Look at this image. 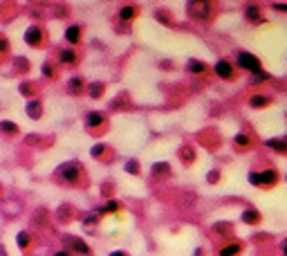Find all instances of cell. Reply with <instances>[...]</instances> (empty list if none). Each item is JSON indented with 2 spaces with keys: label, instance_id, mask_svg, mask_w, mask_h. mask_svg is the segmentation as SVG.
Masks as SVG:
<instances>
[{
  "label": "cell",
  "instance_id": "obj_1",
  "mask_svg": "<svg viewBox=\"0 0 287 256\" xmlns=\"http://www.w3.org/2000/svg\"><path fill=\"white\" fill-rule=\"evenodd\" d=\"M189 14L198 20H206L211 16V2L209 0H189V5H186Z\"/></svg>",
  "mask_w": 287,
  "mask_h": 256
},
{
  "label": "cell",
  "instance_id": "obj_2",
  "mask_svg": "<svg viewBox=\"0 0 287 256\" xmlns=\"http://www.w3.org/2000/svg\"><path fill=\"white\" fill-rule=\"evenodd\" d=\"M56 175H59L61 180H65V182H77L79 175H81V164H79V162H65V164L59 166Z\"/></svg>",
  "mask_w": 287,
  "mask_h": 256
},
{
  "label": "cell",
  "instance_id": "obj_3",
  "mask_svg": "<svg viewBox=\"0 0 287 256\" xmlns=\"http://www.w3.org/2000/svg\"><path fill=\"white\" fill-rule=\"evenodd\" d=\"M238 63H240V68H245V70L260 72V63H258V58L253 56V54H249V52H240L238 54Z\"/></svg>",
  "mask_w": 287,
  "mask_h": 256
},
{
  "label": "cell",
  "instance_id": "obj_4",
  "mask_svg": "<svg viewBox=\"0 0 287 256\" xmlns=\"http://www.w3.org/2000/svg\"><path fill=\"white\" fill-rule=\"evenodd\" d=\"M63 243H65V245H68L72 252H77V254H90V247L85 245V243H83L81 238H77V236H65Z\"/></svg>",
  "mask_w": 287,
  "mask_h": 256
},
{
  "label": "cell",
  "instance_id": "obj_5",
  "mask_svg": "<svg viewBox=\"0 0 287 256\" xmlns=\"http://www.w3.org/2000/svg\"><path fill=\"white\" fill-rule=\"evenodd\" d=\"M215 74H218V77H222V79H229L231 74H234V68H231V63H229V61L215 63Z\"/></svg>",
  "mask_w": 287,
  "mask_h": 256
},
{
  "label": "cell",
  "instance_id": "obj_6",
  "mask_svg": "<svg viewBox=\"0 0 287 256\" xmlns=\"http://www.w3.org/2000/svg\"><path fill=\"white\" fill-rule=\"evenodd\" d=\"M25 41L30 45H39L41 41H43V34H41V29L39 27H30L27 32H25Z\"/></svg>",
  "mask_w": 287,
  "mask_h": 256
},
{
  "label": "cell",
  "instance_id": "obj_7",
  "mask_svg": "<svg viewBox=\"0 0 287 256\" xmlns=\"http://www.w3.org/2000/svg\"><path fill=\"white\" fill-rule=\"evenodd\" d=\"M258 180H260V184H276L278 175L276 171H263V173H258Z\"/></svg>",
  "mask_w": 287,
  "mask_h": 256
},
{
  "label": "cell",
  "instance_id": "obj_8",
  "mask_svg": "<svg viewBox=\"0 0 287 256\" xmlns=\"http://www.w3.org/2000/svg\"><path fill=\"white\" fill-rule=\"evenodd\" d=\"M27 115L32 117V119H39L41 115H43V108H41L39 102H30L27 103Z\"/></svg>",
  "mask_w": 287,
  "mask_h": 256
},
{
  "label": "cell",
  "instance_id": "obj_9",
  "mask_svg": "<svg viewBox=\"0 0 287 256\" xmlns=\"http://www.w3.org/2000/svg\"><path fill=\"white\" fill-rule=\"evenodd\" d=\"M85 124H88L90 128H97V126L103 124V115L101 112H90V115L85 117Z\"/></svg>",
  "mask_w": 287,
  "mask_h": 256
},
{
  "label": "cell",
  "instance_id": "obj_10",
  "mask_svg": "<svg viewBox=\"0 0 287 256\" xmlns=\"http://www.w3.org/2000/svg\"><path fill=\"white\" fill-rule=\"evenodd\" d=\"M240 254V245L238 243H231V245H227V247H222L220 250V256H238Z\"/></svg>",
  "mask_w": 287,
  "mask_h": 256
},
{
  "label": "cell",
  "instance_id": "obj_11",
  "mask_svg": "<svg viewBox=\"0 0 287 256\" xmlns=\"http://www.w3.org/2000/svg\"><path fill=\"white\" fill-rule=\"evenodd\" d=\"M249 103H251L253 108L269 106V97H265V95H256V97H251V99H249Z\"/></svg>",
  "mask_w": 287,
  "mask_h": 256
},
{
  "label": "cell",
  "instance_id": "obj_12",
  "mask_svg": "<svg viewBox=\"0 0 287 256\" xmlns=\"http://www.w3.org/2000/svg\"><path fill=\"white\" fill-rule=\"evenodd\" d=\"M267 146L274 151H278V153H285L287 151V144L283 140H267Z\"/></svg>",
  "mask_w": 287,
  "mask_h": 256
},
{
  "label": "cell",
  "instance_id": "obj_13",
  "mask_svg": "<svg viewBox=\"0 0 287 256\" xmlns=\"http://www.w3.org/2000/svg\"><path fill=\"white\" fill-rule=\"evenodd\" d=\"M70 216H72V207H70V205H63V207H59V211H56V218H59V220H70Z\"/></svg>",
  "mask_w": 287,
  "mask_h": 256
},
{
  "label": "cell",
  "instance_id": "obj_14",
  "mask_svg": "<svg viewBox=\"0 0 287 256\" xmlns=\"http://www.w3.org/2000/svg\"><path fill=\"white\" fill-rule=\"evenodd\" d=\"M243 220L245 222H258L260 220V213H258L256 209H247V211L243 213Z\"/></svg>",
  "mask_w": 287,
  "mask_h": 256
},
{
  "label": "cell",
  "instance_id": "obj_15",
  "mask_svg": "<svg viewBox=\"0 0 287 256\" xmlns=\"http://www.w3.org/2000/svg\"><path fill=\"white\" fill-rule=\"evenodd\" d=\"M79 36H81V32H79V27H68V32H65V39L70 41V43H77L79 41Z\"/></svg>",
  "mask_w": 287,
  "mask_h": 256
},
{
  "label": "cell",
  "instance_id": "obj_16",
  "mask_svg": "<svg viewBox=\"0 0 287 256\" xmlns=\"http://www.w3.org/2000/svg\"><path fill=\"white\" fill-rule=\"evenodd\" d=\"M180 155H182V159H184L186 164H191V162H193V157H195V153H193V149H191V146H184V149L180 151Z\"/></svg>",
  "mask_w": 287,
  "mask_h": 256
},
{
  "label": "cell",
  "instance_id": "obj_17",
  "mask_svg": "<svg viewBox=\"0 0 287 256\" xmlns=\"http://www.w3.org/2000/svg\"><path fill=\"white\" fill-rule=\"evenodd\" d=\"M16 243H18L20 250H25V247L30 245V234H27V232H20L18 236H16Z\"/></svg>",
  "mask_w": 287,
  "mask_h": 256
},
{
  "label": "cell",
  "instance_id": "obj_18",
  "mask_svg": "<svg viewBox=\"0 0 287 256\" xmlns=\"http://www.w3.org/2000/svg\"><path fill=\"white\" fill-rule=\"evenodd\" d=\"M0 131H5V133H18V126L11 124V121H0Z\"/></svg>",
  "mask_w": 287,
  "mask_h": 256
},
{
  "label": "cell",
  "instance_id": "obj_19",
  "mask_svg": "<svg viewBox=\"0 0 287 256\" xmlns=\"http://www.w3.org/2000/svg\"><path fill=\"white\" fill-rule=\"evenodd\" d=\"M153 173L160 175V173H168V164L166 162H157L155 166H153Z\"/></svg>",
  "mask_w": 287,
  "mask_h": 256
},
{
  "label": "cell",
  "instance_id": "obj_20",
  "mask_svg": "<svg viewBox=\"0 0 287 256\" xmlns=\"http://www.w3.org/2000/svg\"><path fill=\"white\" fill-rule=\"evenodd\" d=\"M81 88H83L81 79H72V81H70V90H72L74 95H79V92H81Z\"/></svg>",
  "mask_w": 287,
  "mask_h": 256
},
{
  "label": "cell",
  "instance_id": "obj_21",
  "mask_svg": "<svg viewBox=\"0 0 287 256\" xmlns=\"http://www.w3.org/2000/svg\"><path fill=\"white\" fill-rule=\"evenodd\" d=\"M101 92H103L101 83H90V95H92V97H101Z\"/></svg>",
  "mask_w": 287,
  "mask_h": 256
},
{
  "label": "cell",
  "instance_id": "obj_22",
  "mask_svg": "<svg viewBox=\"0 0 287 256\" xmlns=\"http://www.w3.org/2000/svg\"><path fill=\"white\" fill-rule=\"evenodd\" d=\"M189 70H191V72H205V63L191 61V63H189Z\"/></svg>",
  "mask_w": 287,
  "mask_h": 256
},
{
  "label": "cell",
  "instance_id": "obj_23",
  "mask_svg": "<svg viewBox=\"0 0 287 256\" xmlns=\"http://www.w3.org/2000/svg\"><path fill=\"white\" fill-rule=\"evenodd\" d=\"M126 171H128V173H132V175H137V173H139V166H137V162H135V159L126 162Z\"/></svg>",
  "mask_w": 287,
  "mask_h": 256
},
{
  "label": "cell",
  "instance_id": "obj_24",
  "mask_svg": "<svg viewBox=\"0 0 287 256\" xmlns=\"http://www.w3.org/2000/svg\"><path fill=\"white\" fill-rule=\"evenodd\" d=\"M132 16H135V7H123V9H122V18L123 20H130Z\"/></svg>",
  "mask_w": 287,
  "mask_h": 256
},
{
  "label": "cell",
  "instance_id": "obj_25",
  "mask_svg": "<svg viewBox=\"0 0 287 256\" xmlns=\"http://www.w3.org/2000/svg\"><path fill=\"white\" fill-rule=\"evenodd\" d=\"M236 144H238V146H249V144H251V140H249L247 135H243V133H240V135H236Z\"/></svg>",
  "mask_w": 287,
  "mask_h": 256
},
{
  "label": "cell",
  "instance_id": "obj_26",
  "mask_svg": "<svg viewBox=\"0 0 287 256\" xmlns=\"http://www.w3.org/2000/svg\"><path fill=\"white\" fill-rule=\"evenodd\" d=\"M61 58H63V63H74V61H77V54L70 52V50H68V52L61 54Z\"/></svg>",
  "mask_w": 287,
  "mask_h": 256
},
{
  "label": "cell",
  "instance_id": "obj_27",
  "mask_svg": "<svg viewBox=\"0 0 287 256\" xmlns=\"http://www.w3.org/2000/svg\"><path fill=\"white\" fill-rule=\"evenodd\" d=\"M119 209V203H115V200H110V203H106L101 207V211H117Z\"/></svg>",
  "mask_w": 287,
  "mask_h": 256
},
{
  "label": "cell",
  "instance_id": "obj_28",
  "mask_svg": "<svg viewBox=\"0 0 287 256\" xmlns=\"http://www.w3.org/2000/svg\"><path fill=\"white\" fill-rule=\"evenodd\" d=\"M247 18H251V20H260V16H258V7H249V9H247Z\"/></svg>",
  "mask_w": 287,
  "mask_h": 256
},
{
  "label": "cell",
  "instance_id": "obj_29",
  "mask_svg": "<svg viewBox=\"0 0 287 256\" xmlns=\"http://www.w3.org/2000/svg\"><path fill=\"white\" fill-rule=\"evenodd\" d=\"M103 151H106V146H103V144H97V146L92 149V155H94V157H101Z\"/></svg>",
  "mask_w": 287,
  "mask_h": 256
},
{
  "label": "cell",
  "instance_id": "obj_30",
  "mask_svg": "<svg viewBox=\"0 0 287 256\" xmlns=\"http://www.w3.org/2000/svg\"><path fill=\"white\" fill-rule=\"evenodd\" d=\"M218 178H220V173H218V171H211V173L206 175V180H209L211 184H213V182H218Z\"/></svg>",
  "mask_w": 287,
  "mask_h": 256
},
{
  "label": "cell",
  "instance_id": "obj_31",
  "mask_svg": "<svg viewBox=\"0 0 287 256\" xmlns=\"http://www.w3.org/2000/svg\"><path fill=\"white\" fill-rule=\"evenodd\" d=\"M249 182H251V184H260V180H258V173H249Z\"/></svg>",
  "mask_w": 287,
  "mask_h": 256
},
{
  "label": "cell",
  "instance_id": "obj_32",
  "mask_svg": "<svg viewBox=\"0 0 287 256\" xmlns=\"http://www.w3.org/2000/svg\"><path fill=\"white\" fill-rule=\"evenodd\" d=\"M43 72L47 74V77H52V68H49V65H43Z\"/></svg>",
  "mask_w": 287,
  "mask_h": 256
},
{
  "label": "cell",
  "instance_id": "obj_33",
  "mask_svg": "<svg viewBox=\"0 0 287 256\" xmlns=\"http://www.w3.org/2000/svg\"><path fill=\"white\" fill-rule=\"evenodd\" d=\"M110 256H128V254H126V252H112Z\"/></svg>",
  "mask_w": 287,
  "mask_h": 256
},
{
  "label": "cell",
  "instance_id": "obj_34",
  "mask_svg": "<svg viewBox=\"0 0 287 256\" xmlns=\"http://www.w3.org/2000/svg\"><path fill=\"white\" fill-rule=\"evenodd\" d=\"M54 256H72V254H70V252H56Z\"/></svg>",
  "mask_w": 287,
  "mask_h": 256
},
{
  "label": "cell",
  "instance_id": "obj_35",
  "mask_svg": "<svg viewBox=\"0 0 287 256\" xmlns=\"http://www.w3.org/2000/svg\"><path fill=\"white\" fill-rule=\"evenodd\" d=\"M0 256H7V252H5V247L0 245Z\"/></svg>",
  "mask_w": 287,
  "mask_h": 256
}]
</instances>
